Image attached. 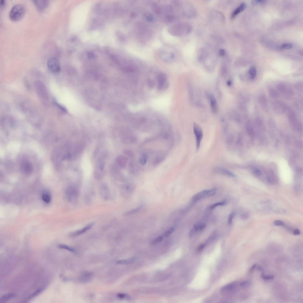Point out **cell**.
Wrapping results in <instances>:
<instances>
[{
  "mask_svg": "<svg viewBox=\"0 0 303 303\" xmlns=\"http://www.w3.org/2000/svg\"><path fill=\"white\" fill-rule=\"evenodd\" d=\"M219 171L221 173H222L223 174L228 175V176L234 177L235 176V175H234L233 173L230 172V171L228 170H226L223 169H220L219 170Z\"/></svg>",
  "mask_w": 303,
  "mask_h": 303,
  "instance_id": "obj_35",
  "label": "cell"
},
{
  "mask_svg": "<svg viewBox=\"0 0 303 303\" xmlns=\"http://www.w3.org/2000/svg\"><path fill=\"white\" fill-rule=\"evenodd\" d=\"M206 246V244L203 243L199 245L197 249V251L198 252H200V251H202L203 250V249Z\"/></svg>",
  "mask_w": 303,
  "mask_h": 303,
  "instance_id": "obj_46",
  "label": "cell"
},
{
  "mask_svg": "<svg viewBox=\"0 0 303 303\" xmlns=\"http://www.w3.org/2000/svg\"><path fill=\"white\" fill-rule=\"evenodd\" d=\"M58 247L60 248L65 249V250L69 251L75 253L76 252V250L74 248H73V247L68 246L67 245L62 244L60 245H59Z\"/></svg>",
  "mask_w": 303,
  "mask_h": 303,
  "instance_id": "obj_31",
  "label": "cell"
},
{
  "mask_svg": "<svg viewBox=\"0 0 303 303\" xmlns=\"http://www.w3.org/2000/svg\"><path fill=\"white\" fill-rule=\"evenodd\" d=\"M123 142L128 144H134L137 140L136 136L130 131L125 132L123 137Z\"/></svg>",
  "mask_w": 303,
  "mask_h": 303,
  "instance_id": "obj_9",
  "label": "cell"
},
{
  "mask_svg": "<svg viewBox=\"0 0 303 303\" xmlns=\"http://www.w3.org/2000/svg\"><path fill=\"white\" fill-rule=\"evenodd\" d=\"M26 9L24 5L20 4L14 5L9 12V17L14 21H17L23 17L25 13Z\"/></svg>",
  "mask_w": 303,
  "mask_h": 303,
  "instance_id": "obj_2",
  "label": "cell"
},
{
  "mask_svg": "<svg viewBox=\"0 0 303 303\" xmlns=\"http://www.w3.org/2000/svg\"><path fill=\"white\" fill-rule=\"evenodd\" d=\"M95 223L94 222L91 223L84 228L72 232L70 234V236L71 237H75L80 235L92 228L95 224Z\"/></svg>",
  "mask_w": 303,
  "mask_h": 303,
  "instance_id": "obj_10",
  "label": "cell"
},
{
  "mask_svg": "<svg viewBox=\"0 0 303 303\" xmlns=\"http://www.w3.org/2000/svg\"><path fill=\"white\" fill-rule=\"evenodd\" d=\"M163 236H158L157 237L156 239H155L152 242V244L153 245H156L158 243L161 242L163 239Z\"/></svg>",
  "mask_w": 303,
  "mask_h": 303,
  "instance_id": "obj_40",
  "label": "cell"
},
{
  "mask_svg": "<svg viewBox=\"0 0 303 303\" xmlns=\"http://www.w3.org/2000/svg\"><path fill=\"white\" fill-rule=\"evenodd\" d=\"M226 202L225 201L216 203L211 205V206L209 207V208L210 209H213L214 208H216V207L220 206H224V205H225L226 204Z\"/></svg>",
  "mask_w": 303,
  "mask_h": 303,
  "instance_id": "obj_33",
  "label": "cell"
},
{
  "mask_svg": "<svg viewBox=\"0 0 303 303\" xmlns=\"http://www.w3.org/2000/svg\"><path fill=\"white\" fill-rule=\"evenodd\" d=\"M93 275V273L89 271L83 272L81 275L79 280L82 283H86L91 279Z\"/></svg>",
  "mask_w": 303,
  "mask_h": 303,
  "instance_id": "obj_13",
  "label": "cell"
},
{
  "mask_svg": "<svg viewBox=\"0 0 303 303\" xmlns=\"http://www.w3.org/2000/svg\"><path fill=\"white\" fill-rule=\"evenodd\" d=\"M235 283H232L224 286L221 289V292L223 293L226 292L232 291L236 287Z\"/></svg>",
  "mask_w": 303,
  "mask_h": 303,
  "instance_id": "obj_25",
  "label": "cell"
},
{
  "mask_svg": "<svg viewBox=\"0 0 303 303\" xmlns=\"http://www.w3.org/2000/svg\"><path fill=\"white\" fill-rule=\"evenodd\" d=\"M192 30V26L186 23L176 24L169 28L170 32L173 35L177 36H184L188 35Z\"/></svg>",
  "mask_w": 303,
  "mask_h": 303,
  "instance_id": "obj_1",
  "label": "cell"
},
{
  "mask_svg": "<svg viewBox=\"0 0 303 303\" xmlns=\"http://www.w3.org/2000/svg\"><path fill=\"white\" fill-rule=\"evenodd\" d=\"M273 110L278 114H282L287 112L290 108L284 103L279 101H276L272 104Z\"/></svg>",
  "mask_w": 303,
  "mask_h": 303,
  "instance_id": "obj_7",
  "label": "cell"
},
{
  "mask_svg": "<svg viewBox=\"0 0 303 303\" xmlns=\"http://www.w3.org/2000/svg\"><path fill=\"white\" fill-rule=\"evenodd\" d=\"M246 5L245 3H241L239 6L234 11L232 15V17L234 18L242 12L246 8Z\"/></svg>",
  "mask_w": 303,
  "mask_h": 303,
  "instance_id": "obj_18",
  "label": "cell"
},
{
  "mask_svg": "<svg viewBox=\"0 0 303 303\" xmlns=\"http://www.w3.org/2000/svg\"><path fill=\"white\" fill-rule=\"evenodd\" d=\"M236 215V212H232L229 215L228 219V223L229 225H230L232 224L233 219Z\"/></svg>",
  "mask_w": 303,
  "mask_h": 303,
  "instance_id": "obj_41",
  "label": "cell"
},
{
  "mask_svg": "<svg viewBox=\"0 0 303 303\" xmlns=\"http://www.w3.org/2000/svg\"><path fill=\"white\" fill-rule=\"evenodd\" d=\"M256 172L257 174L258 175H261V172L260 170H256Z\"/></svg>",
  "mask_w": 303,
  "mask_h": 303,
  "instance_id": "obj_56",
  "label": "cell"
},
{
  "mask_svg": "<svg viewBox=\"0 0 303 303\" xmlns=\"http://www.w3.org/2000/svg\"><path fill=\"white\" fill-rule=\"evenodd\" d=\"M16 295L14 293H10L3 296L0 299V303H4L14 298Z\"/></svg>",
  "mask_w": 303,
  "mask_h": 303,
  "instance_id": "obj_21",
  "label": "cell"
},
{
  "mask_svg": "<svg viewBox=\"0 0 303 303\" xmlns=\"http://www.w3.org/2000/svg\"><path fill=\"white\" fill-rule=\"evenodd\" d=\"M5 3V1L4 0H1V6H3L4 5Z\"/></svg>",
  "mask_w": 303,
  "mask_h": 303,
  "instance_id": "obj_57",
  "label": "cell"
},
{
  "mask_svg": "<svg viewBox=\"0 0 303 303\" xmlns=\"http://www.w3.org/2000/svg\"><path fill=\"white\" fill-rule=\"evenodd\" d=\"M54 104L56 105V106H58L59 108H60V109L63 111L64 112H67V110H66L65 108L63 106H62L61 105L59 104L58 103L56 102V101H55L54 100Z\"/></svg>",
  "mask_w": 303,
  "mask_h": 303,
  "instance_id": "obj_45",
  "label": "cell"
},
{
  "mask_svg": "<svg viewBox=\"0 0 303 303\" xmlns=\"http://www.w3.org/2000/svg\"><path fill=\"white\" fill-rule=\"evenodd\" d=\"M257 264H254V265H253L252 267H251V269H250V273L252 272H253V271H254V270L255 269H256V266H257Z\"/></svg>",
  "mask_w": 303,
  "mask_h": 303,
  "instance_id": "obj_53",
  "label": "cell"
},
{
  "mask_svg": "<svg viewBox=\"0 0 303 303\" xmlns=\"http://www.w3.org/2000/svg\"><path fill=\"white\" fill-rule=\"evenodd\" d=\"M175 230V228L174 227H171L169 229H168L164 234V236L165 237H167L169 236Z\"/></svg>",
  "mask_w": 303,
  "mask_h": 303,
  "instance_id": "obj_37",
  "label": "cell"
},
{
  "mask_svg": "<svg viewBox=\"0 0 303 303\" xmlns=\"http://www.w3.org/2000/svg\"><path fill=\"white\" fill-rule=\"evenodd\" d=\"M276 87L278 91L286 97H291L294 95L293 89L285 83L280 82L277 84Z\"/></svg>",
  "mask_w": 303,
  "mask_h": 303,
  "instance_id": "obj_4",
  "label": "cell"
},
{
  "mask_svg": "<svg viewBox=\"0 0 303 303\" xmlns=\"http://www.w3.org/2000/svg\"><path fill=\"white\" fill-rule=\"evenodd\" d=\"M251 283V282L249 281H245L243 282L240 284V285L242 286H248Z\"/></svg>",
  "mask_w": 303,
  "mask_h": 303,
  "instance_id": "obj_50",
  "label": "cell"
},
{
  "mask_svg": "<svg viewBox=\"0 0 303 303\" xmlns=\"http://www.w3.org/2000/svg\"><path fill=\"white\" fill-rule=\"evenodd\" d=\"M161 55L163 59L166 60H172L174 57V55L173 53L168 52H162Z\"/></svg>",
  "mask_w": 303,
  "mask_h": 303,
  "instance_id": "obj_27",
  "label": "cell"
},
{
  "mask_svg": "<svg viewBox=\"0 0 303 303\" xmlns=\"http://www.w3.org/2000/svg\"><path fill=\"white\" fill-rule=\"evenodd\" d=\"M164 155L159 154L153 160V166H157L159 165L165 159Z\"/></svg>",
  "mask_w": 303,
  "mask_h": 303,
  "instance_id": "obj_23",
  "label": "cell"
},
{
  "mask_svg": "<svg viewBox=\"0 0 303 303\" xmlns=\"http://www.w3.org/2000/svg\"><path fill=\"white\" fill-rule=\"evenodd\" d=\"M198 229L195 225H194L193 228L190 231L189 236L190 237H192L198 231Z\"/></svg>",
  "mask_w": 303,
  "mask_h": 303,
  "instance_id": "obj_36",
  "label": "cell"
},
{
  "mask_svg": "<svg viewBox=\"0 0 303 303\" xmlns=\"http://www.w3.org/2000/svg\"><path fill=\"white\" fill-rule=\"evenodd\" d=\"M261 277L263 279L266 280H271L274 278V276L272 275H266L263 273L261 275Z\"/></svg>",
  "mask_w": 303,
  "mask_h": 303,
  "instance_id": "obj_42",
  "label": "cell"
},
{
  "mask_svg": "<svg viewBox=\"0 0 303 303\" xmlns=\"http://www.w3.org/2000/svg\"><path fill=\"white\" fill-rule=\"evenodd\" d=\"M300 233V231L298 230H295L294 232V234L295 235H298Z\"/></svg>",
  "mask_w": 303,
  "mask_h": 303,
  "instance_id": "obj_55",
  "label": "cell"
},
{
  "mask_svg": "<svg viewBox=\"0 0 303 303\" xmlns=\"http://www.w3.org/2000/svg\"><path fill=\"white\" fill-rule=\"evenodd\" d=\"M210 106L212 112L214 113H216L217 112L218 107L217 102L214 96L212 95L210 96Z\"/></svg>",
  "mask_w": 303,
  "mask_h": 303,
  "instance_id": "obj_19",
  "label": "cell"
},
{
  "mask_svg": "<svg viewBox=\"0 0 303 303\" xmlns=\"http://www.w3.org/2000/svg\"><path fill=\"white\" fill-rule=\"evenodd\" d=\"M88 56L90 58H93L95 57V54L92 52H89L87 54Z\"/></svg>",
  "mask_w": 303,
  "mask_h": 303,
  "instance_id": "obj_51",
  "label": "cell"
},
{
  "mask_svg": "<svg viewBox=\"0 0 303 303\" xmlns=\"http://www.w3.org/2000/svg\"><path fill=\"white\" fill-rule=\"evenodd\" d=\"M157 80L158 84V87L159 89H162L166 88L167 87V85H166L167 77L165 74H161L158 75L157 77Z\"/></svg>",
  "mask_w": 303,
  "mask_h": 303,
  "instance_id": "obj_12",
  "label": "cell"
},
{
  "mask_svg": "<svg viewBox=\"0 0 303 303\" xmlns=\"http://www.w3.org/2000/svg\"><path fill=\"white\" fill-rule=\"evenodd\" d=\"M228 83H227V84H228V85H231V82H229V81H228Z\"/></svg>",
  "mask_w": 303,
  "mask_h": 303,
  "instance_id": "obj_58",
  "label": "cell"
},
{
  "mask_svg": "<svg viewBox=\"0 0 303 303\" xmlns=\"http://www.w3.org/2000/svg\"><path fill=\"white\" fill-rule=\"evenodd\" d=\"M249 75L251 79H253L255 78L257 74V70L254 66H252L249 70Z\"/></svg>",
  "mask_w": 303,
  "mask_h": 303,
  "instance_id": "obj_28",
  "label": "cell"
},
{
  "mask_svg": "<svg viewBox=\"0 0 303 303\" xmlns=\"http://www.w3.org/2000/svg\"><path fill=\"white\" fill-rule=\"evenodd\" d=\"M219 54L221 56H224L226 54V51L224 49H220L219 51Z\"/></svg>",
  "mask_w": 303,
  "mask_h": 303,
  "instance_id": "obj_48",
  "label": "cell"
},
{
  "mask_svg": "<svg viewBox=\"0 0 303 303\" xmlns=\"http://www.w3.org/2000/svg\"><path fill=\"white\" fill-rule=\"evenodd\" d=\"M128 161V159L127 157L120 156L118 157L116 162L118 167L121 169H123L126 167Z\"/></svg>",
  "mask_w": 303,
  "mask_h": 303,
  "instance_id": "obj_14",
  "label": "cell"
},
{
  "mask_svg": "<svg viewBox=\"0 0 303 303\" xmlns=\"http://www.w3.org/2000/svg\"><path fill=\"white\" fill-rule=\"evenodd\" d=\"M118 298L120 299L124 298H128L129 297L128 295L123 293H119L117 295Z\"/></svg>",
  "mask_w": 303,
  "mask_h": 303,
  "instance_id": "obj_44",
  "label": "cell"
},
{
  "mask_svg": "<svg viewBox=\"0 0 303 303\" xmlns=\"http://www.w3.org/2000/svg\"><path fill=\"white\" fill-rule=\"evenodd\" d=\"M148 156L146 153L144 152L142 153L140 156L139 159L140 163L142 165H144L147 162Z\"/></svg>",
  "mask_w": 303,
  "mask_h": 303,
  "instance_id": "obj_26",
  "label": "cell"
},
{
  "mask_svg": "<svg viewBox=\"0 0 303 303\" xmlns=\"http://www.w3.org/2000/svg\"><path fill=\"white\" fill-rule=\"evenodd\" d=\"M207 191V190H204L196 194L192 197V201L194 202H196L201 200L204 198H206Z\"/></svg>",
  "mask_w": 303,
  "mask_h": 303,
  "instance_id": "obj_17",
  "label": "cell"
},
{
  "mask_svg": "<svg viewBox=\"0 0 303 303\" xmlns=\"http://www.w3.org/2000/svg\"><path fill=\"white\" fill-rule=\"evenodd\" d=\"M193 130L196 140V149L198 151L201 142L203 138V131L200 125L196 123L194 124Z\"/></svg>",
  "mask_w": 303,
  "mask_h": 303,
  "instance_id": "obj_6",
  "label": "cell"
},
{
  "mask_svg": "<svg viewBox=\"0 0 303 303\" xmlns=\"http://www.w3.org/2000/svg\"><path fill=\"white\" fill-rule=\"evenodd\" d=\"M42 291V288H39L36 290V291H35L34 293H33L32 294L27 297V299L24 301H25V302H27V301L30 300L31 299L34 298L38 295L39 294L41 293Z\"/></svg>",
  "mask_w": 303,
  "mask_h": 303,
  "instance_id": "obj_30",
  "label": "cell"
},
{
  "mask_svg": "<svg viewBox=\"0 0 303 303\" xmlns=\"http://www.w3.org/2000/svg\"><path fill=\"white\" fill-rule=\"evenodd\" d=\"M21 170L24 173L27 174L31 173L32 171V167L31 164L28 161H24L21 166Z\"/></svg>",
  "mask_w": 303,
  "mask_h": 303,
  "instance_id": "obj_15",
  "label": "cell"
},
{
  "mask_svg": "<svg viewBox=\"0 0 303 303\" xmlns=\"http://www.w3.org/2000/svg\"><path fill=\"white\" fill-rule=\"evenodd\" d=\"M42 199L46 203L48 204L50 202L51 200V196L49 193L45 191L42 194Z\"/></svg>",
  "mask_w": 303,
  "mask_h": 303,
  "instance_id": "obj_29",
  "label": "cell"
},
{
  "mask_svg": "<svg viewBox=\"0 0 303 303\" xmlns=\"http://www.w3.org/2000/svg\"><path fill=\"white\" fill-rule=\"evenodd\" d=\"M141 206H140L139 207H138L137 208H135L134 209L129 210V211H128L125 212V213L124 214V215L125 216H127L132 215V214H135L139 211V210H140V209H141Z\"/></svg>",
  "mask_w": 303,
  "mask_h": 303,
  "instance_id": "obj_32",
  "label": "cell"
},
{
  "mask_svg": "<svg viewBox=\"0 0 303 303\" xmlns=\"http://www.w3.org/2000/svg\"><path fill=\"white\" fill-rule=\"evenodd\" d=\"M35 86L39 98L44 104H47L49 101L48 94L45 85L38 81L35 82Z\"/></svg>",
  "mask_w": 303,
  "mask_h": 303,
  "instance_id": "obj_3",
  "label": "cell"
},
{
  "mask_svg": "<svg viewBox=\"0 0 303 303\" xmlns=\"http://www.w3.org/2000/svg\"><path fill=\"white\" fill-rule=\"evenodd\" d=\"M129 171L132 174H136L138 173V168L135 162L134 161H131L129 162Z\"/></svg>",
  "mask_w": 303,
  "mask_h": 303,
  "instance_id": "obj_20",
  "label": "cell"
},
{
  "mask_svg": "<svg viewBox=\"0 0 303 303\" xmlns=\"http://www.w3.org/2000/svg\"><path fill=\"white\" fill-rule=\"evenodd\" d=\"M256 269L257 270L261 271L262 272H263V270L262 267L261 266L258 265V264L257 265Z\"/></svg>",
  "mask_w": 303,
  "mask_h": 303,
  "instance_id": "obj_52",
  "label": "cell"
},
{
  "mask_svg": "<svg viewBox=\"0 0 303 303\" xmlns=\"http://www.w3.org/2000/svg\"><path fill=\"white\" fill-rule=\"evenodd\" d=\"M34 2L36 7L40 10H43L48 4V1L47 0H35Z\"/></svg>",
  "mask_w": 303,
  "mask_h": 303,
  "instance_id": "obj_16",
  "label": "cell"
},
{
  "mask_svg": "<svg viewBox=\"0 0 303 303\" xmlns=\"http://www.w3.org/2000/svg\"><path fill=\"white\" fill-rule=\"evenodd\" d=\"M273 223L275 226H282L284 224L283 222L280 220L275 221L273 222Z\"/></svg>",
  "mask_w": 303,
  "mask_h": 303,
  "instance_id": "obj_47",
  "label": "cell"
},
{
  "mask_svg": "<svg viewBox=\"0 0 303 303\" xmlns=\"http://www.w3.org/2000/svg\"><path fill=\"white\" fill-rule=\"evenodd\" d=\"M137 258L136 257H133L127 259L121 260H118L117 262V263L119 264L126 265L133 263L136 261Z\"/></svg>",
  "mask_w": 303,
  "mask_h": 303,
  "instance_id": "obj_22",
  "label": "cell"
},
{
  "mask_svg": "<svg viewBox=\"0 0 303 303\" xmlns=\"http://www.w3.org/2000/svg\"><path fill=\"white\" fill-rule=\"evenodd\" d=\"M184 10V15L188 18H193L197 15L196 9L190 4H186L185 5Z\"/></svg>",
  "mask_w": 303,
  "mask_h": 303,
  "instance_id": "obj_8",
  "label": "cell"
},
{
  "mask_svg": "<svg viewBox=\"0 0 303 303\" xmlns=\"http://www.w3.org/2000/svg\"><path fill=\"white\" fill-rule=\"evenodd\" d=\"M265 1H253L252 2V5H256L258 4L263 3Z\"/></svg>",
  "mask_w": 303,
  "mask_h": 303,
  "instance_id": "obj_49",
  "label": "cell"
},
{
  "mask_svg": "<svg viewBox=\"0 0 303 303\" xmlns=\"http://www.w3.org/2000/svg\"><path fill=\"white\" fill-rule=\"evenodd\" d=\"M295 87L296 89L298 92H302L303 91V84L301 82L297 83L295 84Z\"/></svg>",
  "mask_w": 303,
  "mask_h": 303,
  "instance_id": "obj_39",
  "label": "cell"
},
{
  "mask_svg": "<svg viewBox=\"0 0 303 303\" xmlns=\"http://www.w3.org/2000/svg\"><path fill=\"white\" fill-rule=\"evenodd\" d=\"M124 152L127 156L129 158H133L134 157L135 155L134 153L132 151L129 150V149H125L124 151Z\"/></svg>",
  "mask_w": 303,
  "mask_h": 303,
  "instance_id": "obj_38",
  "label": "cell"
},
{
  "mask_svg": "<svg viewBox=\"0 0 303 303\" xmlns=\"http://www.w3.org/2000/svg\"><path fill=\"white\" fill-rule=\"evenodd\" d=\"M147 19L149 21H153V17L151 15H149L147 16Z\"/></svg>",
  "mask_w": 303,
  "mask_h": 303,
  "instance_id": "obj_54",
  "label": "cell"
},
{
  "mask_svg": "<svg viewBox=\"0 0 303 303\" xmlns=\"http://www.w3.org/2000/svg\"><path fill=\"white\" fill-rule=\"evenodd\" d=\"M293 47V45L290 43H285L281 46V48L282 49H289Z\"/></svg>",
  "mask_w": 303,
  "mask_h": 303,
  "instance_id": "obj_43",
  "label": "cell"
},
{
  "mask_svg": "<svg viewBox=\"0 0 303 303\" xmlns=\"http://www.w3.org/2000/svg\"><path fill=\"white\" fill-rule=\"evenodd\" d=\"M268 92L270 96L273 98H276L279 96V93L277 90L272 87L270 86L268 88Z\"/></svg>",
  "mask_w": 303,
  "mask_h": 303,
  "instance_id": "obj_24",
  "label": "cell"
},
{
  "mask_svg": "<svg viewBox=\"0 0 303 303\" xmlns=\"http://www.w3.org/2000/svg\"><path fill=\"white\" fill-rule=\"evenodd\" d=\"M258 102L262 108L266 112L269 110L268 105L266 96L263 94H261L258 97Z\"/></svg>",
  "mask_w": 303,
  "mask_h": 303,
  "instance_id": "obj_11",
  "label": "cell"
},
{
  "mask_svg": "<svg viewBox=\"0 0 303 303\" xmlns=\"http://www.w3.org/2000/svg\"><path fill=\"white\" fill-rule=\"evenodd\" d=\"M216 190H217V189L215 188L207 190L206 198H208L213 196L215 194Z\"/></svg>",
  "mask_w": 303,
  "mask_h": 303,
  "instance_id": "obj_34",
  "label": "cell"
},
{
  "mask_svg": "<svg viewBox=\"0 0 303 303\" xmlns=\"http://www.w3.org/2000/svg\"><path fill=\"white\" fill-rule=\"evenodd\" d=\"M47 65L48 68L51 72L56 73L60 71L61 66L59 61L55 57H52L48 60Z\"/></svg>",
  "mask_w": 303,
  "mask_h": 303,
  "instance_id": "obj_5",
  "label": "cell"
}]
</instances>
